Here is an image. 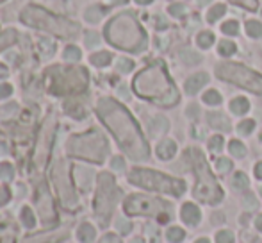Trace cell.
<instances>
[{"mask_svg":"<svg viewBox=\"0 0 262 243\" xmlns=\"http://www.w3.org/2000/svg\"><path fill=\"white\" fill-rule=\"evenodd\" d=\"M185 154L193 157V165H195L196 176H198V184L195 188V197L203 202H211V204L212 202H220L221 197H223V192L218 186L214 176L207 168V163L202 157L200 150L193 149V150H187Z\"/></svg>","mask_w":262,"mask_h":243,"instance_id":"1","label":"cell"},{"mask_svg":"<svg viewBox=\"0 0 262 243\" xmlns=\"http://www.w3.org/2000/svg\"><path fill=\"white\" fill-rule=\"evenodd\" d=\"M216 73H218V77L225 79V81H232V83L239 84L242 88H248V89H252V91H257V93L262 91V77L244 66L225 63V65H220V66H218Z\"/></svg>","mask_w":262,"mask_h":243,"instance_id":"2","label":"cell"},{"mask_svg":"<svg viewBox=\"0 0 262 243\" xmlns=\"http://www.w3.org/2000/svg\"><path fill=\"white\" fill-rule=\"evenodd\" d=\"M136 181L139 184H143V186L173 193V195H182L185 192V184L182 181H175L171 177L154 174V172H139L138 176H136Z\"/></svg>","mask_w":262,"mask_h":243,"instance_id":"3","label":"cell"},{"mask_svg":"<svg viewBox=\"0 0 262 243\" xmlns=\"http://www.w3.org/2000/svg\"><path fill=\"white\" fill-rule=\"evenodd\" d=\"M130 213H148V215H155V213H162V209L166 211H170L171 206L170 204H166V202H161V200H146V199H130L129 204H127Z\"/></svg>","mask_w":262,"mask_h":243,"instance_id":"4","label":"cell"},{"mask_svg":"<svg viewBox=\"0 0 262 243\" xmlns=\"http://www.w3.org/2000/svg\"><path fill=\"white\" fill-rule=\"evenodd\" d=\"M200 218H202V213L195 204H191V202L184 204V207H182V220H184L185 223L196 225V223L200 222Z\"/></svg>","mask_w":262,"mask_h":243,"instance_id":"5","label":"cell"},{"mask_svg":"<svg viewBox=\"0 0 262 243\" xmlns=\"http://www.w3.org/2000/svg\"><path fill=\"white\" fill-rule=\"evenodd\" d=\"M207 73H196V75H193V77L187 79V83H185V91L187 93H196L198 89L203 86V84H207Z\"/></svg>","mask_w":262,"mask_h":243,"instance_id":"6","label":"cell"},{"mask_svg":"<svg viewBox=\"0 0 262 243\" xmlns=\"http://www.w3.org/2000/svg\"><path fill=\"white\" fill-rule=\"evenodd\" d=\"M209 124H211L212 127H216V129H221V131L230 129V122H228V118L221 113H211L209 114Z\"/></svg>","mask_w":262,"mask_h":243,"instance_id":"7","label":"cell"},{"mask_svg":"<svg viewBox=\"0 0 262 243\" xmlns=\"http://www.w3.org/2000/svg\"><path fill=\"white\" fill-rule=\"evenodd\" d=\"M175 150H177V145H175L173 141L166 140V141H162V143H161V145H159L157 152H159L161 157H164V159H170L171 155L175 154Z\"/></svg>","mask_w":262,"mask_h":243,"instance_id":"8","label":"cell"},{"mask_svg":"<svg viewBox=\"0 0 262 243\" xmlns=\"http://www.w3.org/2000/svg\"><path fill=\"white\" fill-rule=\"evenodd\" d=\"M248 108H250V104H248L246 98H236V100H232L230 102V109H232V113H236V114H244L248 111Z\"/></svg>","mask_w":262,"mask_h":243,"instance_id":"9","label":"cell"},{"mask_svg":"<svg viewBox=\"0 0 262 243\" xmlns=\"http://www.w3.org/2000/svg\"><path fill=\"white\" fill-rule=\"evenodd\" d=\"M228 149H230V154H234L236 157H242V155L246 154V149H244V145H242L241 141H236V140L230 141Z\"/></svg>","mask_w":262,"mask_h":243,"instance_id":"10","label":"cell"},{"mask_svg":"<svg viewBox=\"0 0 262 243\" xmlns=\"http://www.w3.org/2000/svg\"><path fill=\"white\" fill-rule=\"evenodd\" d=\"M232 184H234L237 190H244V188L248 186V177L239 172V174H236V176L232 177Z\"/></svg>","mask_w":262,"mask_h":243,"instance_id":"11","label":"cell"},{"mask_svg":"<svg viewBox=\"0 0 262 243\" xmlns=\"http://www.w3.org/2000/svg\"><path fill=\"white\" fill-rule=\"evenodd\" d=\"M184 236H185V233L180 227H171L170 231H168V240H170V242H173V243L182 242V240H184Z\"/></svg>","mask_w":262,"mask_h":243,"instance_id":"12","label":"cell"},{"mask_svg":"<svg viewBox=\"0 0 262 243\" xmlns=\"http://www.w3.org/2000/svg\"><path fill=\"white\" fill-rule=\"evenodd\" d=\"M246 31L250 36L253 38H259L262 34V25L259 23V22H248L246 23Z\"/></svg>","mask_w":262,"mask_h":243,"instance_id":"13","label":"cell"},{"mask_svg":"<svg viewBox=\"0 0 262 243\" xmlns=\"http://www.w3.org/2000/svg\"><path fill=\"white\" fill-rule=\"evenodd\" d=\"M218 50H220L221 56H232L234 52H236V45L230 42H221L220 47H218Z\"/></svg>","mask_w":262,"mask_h":243,"instance_id":"14","label":"cell"},{"mask_svg":"<svg viewBox=\"0 0 262 243\" xmlns=\"http://www.w3.org/2000/svg\"><path fill=\"white\" fill-rule=\"evenodd\" d=\"M203 100H205L207 104H211V106H214V104H220L221 102V95L218 93L216 89H209L205 95H203Z\"/></svg>","mask_w":262,"mask_h":243,"instance_id":"15","label":"cell"},{"mask_svg":"<svg viewBox=\"0 0 262 243\" xmlns=\"http://www.w3.org/2000/svg\"><path fill=\"white\" fill-rule=\"evenodd\" d=\"M216 243H234V234L230 231H220L216 234Z\"/></svg>","mask_w":262,"mask_h":243,"instance_id":"16","label":"cell"},{"mask_svg":"<svg viewBox=\"0 0 262 243\" xmlns=\"http://www.w3.org/2000/svg\"><path fill=\"white\" fill-rule=\"evenodd\" d=\"M212 42H214V36H212L211 32H203V34L198 36V43H200V47H203V48L211 47Z\"/></svg>","mask_w":262,"mask_h":243,"instance_id":"17","label":"cell"},{"mask_svg":"<svg viewBox=\"0 0 262 243\" xmlns=\"http://www.w3.org/2000/svg\"><path fill=\"white\" fill-rule=\"evenodd\" d=\"M253 127H255V122H253V120H244V122L239 124V133H241V134H250L253 131Z\"/></svg>","mask_w":262,"mask_h":243,"instance_id":"18","label":"cell"},{"mask_svg":"<svg viewBox=\"0 0 262 243\" xmlns=\"http://www.w3.org/2000/svg\"><path fill=\"white\" fill-rule=\"evenodd\" d=\"M209 145H211L212 152H220V150L223 149V138H221V136H214Z\"/></svg>","mask_w":262,"mask_h":243,"instance_id":"19","label":"cell"},{"mask_svg":"<svg viewBox=\"0 0 262 243\" xmlns=\"http://www.w3.org/2000/svg\"><path fill=\"white\" fill-rule=\"evenodd\" d=\"M216 168L220 172H226V170H230L232 168V163L230 159H225V157H221V159L216 161Z\"/></svg>","mask_w":262,"mask_h":243,"instance_id":"20","label":"cell"},{"mask_svg":"<svg viewBox=\"0 0 262 243\" xmlns=\"http://www.w3.org/2000/svg\"><path fill=\"white\" fill-rule=\"evenodd\" d=\"M223 13H225V5H216V7H214L211 13H209V20L214 22L216 18H220Z\"/></svg>","mask_w":262,"mask_h":243,"instance_id":"21","label":"cell"},{"mask_svg":"<svg viewBox=\"0 0 262 243\" xmlns=\"http://www.w3.org/2000/svg\"><path fill=\"white\" fill-rule=\"evenodd\" d=\"M221 29H223V32H225V34H236V32H237V23H236V22H226V23H223V27H221Z\"/></svg>","mask_w":262,"mask_h":243,"instance_id":"22","label":"cell"},{"mask_svg":"<svg viewBox=\"0 0 262 243\" xmlns=\"http://www.w3.org/2000/svg\"><path fill=\"white\" fill-rule=\"evenodd\" d=\"M182 57H184L185 63H198V61H200V57L196 56V54H193V52H189V54H187V52H184V54H182Z\"/></svg>","mask_w":262,"mask_h":243,"instance_id":"23","label":"cell"},{"mask_svg":"<svg viewBox=\"0 0 262 243\" xmlns=\"http://www.w3.org/2000/svg\"><path fill=\"white\" fill-rule=\"evenodd\" d=\"M244 204H246V206H248V209H255V207H257V200H255V199H253L252 195L246 197V200H244Z\"/></svg>","mask_w":262,"mask_h":243,"instance_id":"24","label":"cell"},{"mask_svg":"<svg viewBox=\"0 0 262 243\" xmlns=\"http://www.w3.org/2000/svg\"><path fill=\"white\" fill-rule=\"evenodd\" d=\"M255 176H257L259 179H262V161L257 163V166H255Z\"/></svg>","mask_w":262,"mask_h":243,"instance_id":"25","label":"cell"},{"mask_svg":"<svg viewBox=\"0 0 262 243\" xmlns=\"http://www.w3.org/2000/svg\"><path fill=\"white\" fill-rule=\"evenodd\" d=\"M255 223H257V229L262 233V215L261 217H257V220H255Z\"/></svg>","mask_w":262,"mask_h":243,"instance_id":"26","label":"cell"},{"mask_svg":"<svg viewBox=\"0 0 262 243\" xmlns=\"http://www.w3.org/2000/svg\"><path fill=\"white\" fill-rule=\"evenodd\" d=\"M196 243H211V242H209V240H207V238H200Z\"/></svg>","mask_w":262,"mask_h":243,"instance_id":"27","label":"cell"},{"mask_svg":"<svg viewBox=\"0 0 262 243\" xmlns=\"http://www.w3.org/2000/svg\"><path fill=\"white\" fill-rule=\"evenodd\" d=\"M261 195H262V186H261Z\"/></svg>","mask_w":262,"mask_h":243,"instance_id":"28","label":"cell"},{"mask_svg":"<svg viewBox=\"0 0 262 243\" xmlns=\"http://www.w3.org/2000/svg\"><path fill=\"white\" fill-rule=\"evenodd\" d=\"M136 243H141V242H139V240H138V242H136Z\"/></svg>","mask_w":262,"mask_h":243,"instance_id":"29","label":"cell"}]
</instances>
